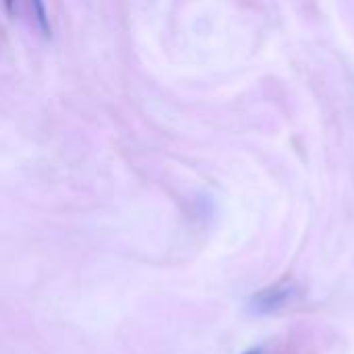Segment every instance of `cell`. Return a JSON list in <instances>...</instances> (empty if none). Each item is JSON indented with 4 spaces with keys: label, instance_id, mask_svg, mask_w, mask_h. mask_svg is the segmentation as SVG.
Wrapping results in <instances>:
<instances>
[{
    "label": "cell",
    "instance_id": "obj_1",
    "mask_svg": "<svg viewBox=\"0 0 354 354\" xmlns=\"http://www.w3.org/2000/svg\"><path fill=\"white\" fill-rule=\"evenodd\" d=\"M288 295H290V288L288 286H282V284H276L272 288H266L263 292H259L255 297V309L259 313L276 311V309H280L286 303Z\"/></svg>",
    "mask_w": 354,
    "mask_h": 354
},
{
    "label": "cell",
    "instance_id": "obj_2",
    "mask_svg": "<svg viewBox=\"0 0 354 354\" xmlns=\"http://www.w3.org/2000/svg\"><path fill=\"white\" fill-rule=\"evenodd\" d=\"M33 10H35V17H37V23H39L41 31L46 35H50V25H48V15H46V8H44V0H33Z\"/></svg>",
    "mask_w": 354,
    "mask_h": 354
},
{
    "label": "cell",
    "instance_id": "obj_3",
    "mask_svg": "<svg viewBox=\"0 0 354 354\" xmlns=\"http://www.w3.org/2000/svg\"><path fill=\"white\" fill-rule=\"evenodd\" d=\"M4 6H6V10H8V12H12V8H15V0H4Z\"/></svg>",
    "mask_w": 354,
    "mask_h": 354
},
{
    "label": "cell",
    "instance_id": "obj_4",
    "mask_svg": "<svg viewBox=\"0 0 354 354\" xmlns=\"http://www.w3.org/2000/svg\"><path fill=\"white\" fill-rule=\"evenodd\" d=\"M245 354H261V351H249V353Z\"/></svg>",
    "mask_w": 354,
    "mask_h": 354
}]
</instances>
